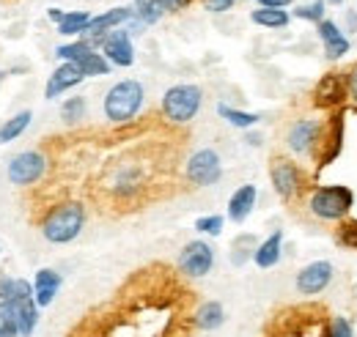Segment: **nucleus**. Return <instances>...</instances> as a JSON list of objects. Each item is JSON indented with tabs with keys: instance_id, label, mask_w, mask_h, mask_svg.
Returning <instances> with one entry per match:
<instances>
[{
	"instance_id": "obj_1",
	"label": "nucleus",
	"mask_w": 357,
	"mask_h": 337,
	"mask_svg": "<svg viewBox=\"0 0 357 337\" xmlns=\"http://www.w3.org/2000/svg\"><path fill=\"white\" fill-rule=\"evenodd\" d=\"M83 228H86V206L77 201L58 203L42 219V236L50 244H69L83 233Z\"/></svg>"
},
{
	"instance_id": "obj_2",
	"label": "nucleus",
	"mask_w": 357,
	"mask_h": 337,
	"mask_svg": "<svg viewBox=\"0 0 357 337\" xmlns=\"http://www.w3.org/2000/svg\"><path fill=\"white\" fill-rule=\"evenodd\" d=\"M355 209V189L347 184H321L313 187L308 211L321 222H344Z\"/></svg>"
},
{
	"instance_id": "obj_3",
	"label": "nucleus",
	"mask_w": 357,
	"mask_h": 337,
	"mask_svg": "<svg viewBox=\"0 0 357 337\" xmlns=\"http://www.w3.org/2000/svg\"><path fill=\"white\" fill-rule=\"evenodd\" d=\"M146 102V91L137 80H119L105 93V118L113 124H130Z\"/></svg>"
},
{
	"instance_id": "obj_4",
	"label": "nucleus",
	"mask_w": 357,
	"mask_h": 337,
	"mask_svg": "<svg viewBox=\"0 0 357 337\" xmlns=\"http://www.w3.org/2000/svg\"><path fill=\"white\" fill-rule=\"evenodd\" d=\"M204 104V91L192 83H178L162 96V116L171 124H190Z\"/></svg>"
},
{
	"instance_id": "obj_5",
	"label": "nucleus",
	"mask_w": 357,
	"mask_h": 337,
	"mask_svg": "<svg viewBox=\"0 0 357 337\" xmlns=\"http://www.w3.org/2000/svg\"><path fill=\"white\" fill-rule=\"evenodd\" d=\"M20 337H31L39 327V304L33 296V285L28 280H14V294L6 299Z\"/></svg>"
},
{
	"instance_id": "obj_6",
	"label": "nucleus",
	"mask_w": 357,
	"mask_h": 337,
	"mask_svg": "<svg viewBox=\"0 0 357 337\" xmlns=\"http://www.w3.org/2000/svg\"><path fill=\"white\" fill-rule=\"evenodd\" d=\"M269 181H272V189L278 192V198L286 201V203H291L303 192V187H305L303 170H300V165L294 159H289V157H275L272 159V165H269Z\"/></svg>"
},
{
	"instance_id": "obj_7",
	"label": "nucleus",
	"mask_w": 357,
	"mask_h": 337,
	"mask_svg": "<svg viewBox=\"0 0 357 337\" xmlns=\"http://www.w3.org/2000/svg\"><path fill=\"white\" fill-rule=\"evenodd\" d=\"M184 175L192 187H212L223 178V162H220V154L212 151V148H198L187 165H184Z\"/></svg>"
},
{
	"instance_id": "obj_8",
	"label": "nucleus",
	"mask_w": 357,
	"mask_h": 337,
	"mask_svg": "<svg viewBox=\"0 0 357 337\" xmlns=\"http://www.w3.org/2000/svg\"><path fill=\"white\" fill-rule=\"evenodd\" d=\"M321 134H324V121H319V118H297L286 132V146L297 157H313L319 151V146H321Z\"/></svg>"
},
{
	"instance_id": "obj_9",
	"label": "nucleus",
	"mask_w": 357,
	"mask_h": 337,
	"mask_svg": "<svg viewBox=\"0 0 357 337\" xmlns=\"http://www.w3.org/2000/svg\"><path fill=\"white\" fill-rule=\"evenodd\" d=\"M212 266H215V247L209 242L195 239V242L184 244V250L178 253V272L190 280L206 277L212 272Z\"/></svg>"
},
{
	"instance_id": "obj_10",
	"label": "nucleus",
	"mask_w": 357,
	"mask_h": 337,
	"mask_svg": "<svg viewBox=\"0 0 357 337\" xmlns=\"http://www.w3.org/2000/svg\"><path fill=\"white\" fill-rule=\"evenodd\" d=\"M349 102V91H347V77L344 72H327L316 88H313V104L319 110H344Z\"/></svg>"
},
{
	"instance_id": "obj_11",
	"label": "nucleus",
	"mask_w": 357,
	"mask_h": 337,
	"mask_svg": "<svg viewBox=\"0 0 357 337\" xmlns=\"http://www.w3.org/2000/svg\"><path fill=\"white\" fill-rule=\"evenodd\" d=\"M47 170V157L42 151H22L8 162V181L17 187L36 184Z\"/></svg>"
},
{
	"instance_id": "obj_12",
	"label": "nucleus",
	"mask_w": 357,
	"mask_h": 337,
	"mask_svg": "<svg viewBox=\"0 0 357 337\" xmlns=\"http://www.w3.org/2000/svg\"><path fill=\"white\" fill-rule=\"evenodd\" d=\"M135 17V11L130 6H116V8H107L105 14H99V17H91V25L89 31L83 33L86 36V42L96 49L99 44L105 42V36L107 33H113V31H119L121 25H127L130 19Z\"/></svg>"
},
{
	"instance_id": "obj_13",
	"label": "nucleus",
	"mask_w": 357,
	"mask_h": 337,
	"mask_svg": "<svg viewBox=\"0 0 357 337\" xmlns=\"http://www.w3.org/2000/svg\"><path fill=\"white\" fill-rule=\"evenodd\" d=\"M344 124H347V113L335 110L333 118L324 124V134H321V146H319V170L333 165L341 151H344Z\"/></svg>"
},
{
	"instance_id": "obj_14",
	"label": "nucleus",
	"mask_w": 357,
	"mask_h": 337,
	"mask_svg": "<svg viewBox=\"0 0 357 337\" xmlns=\"http://www.w3.org/2000/svg\"><path fill=\"white\" fill-rule=\"evenodd\" d=\"M333 277H335V266H333L330 260H313V263L303 266V269L297 272V280H294L297 294H303V296L321 294L324 288H330Z\"/></svg>"
},
{
	"instance_id": "obj_15",
	"label": "nucleus",
	"mask_w": 357,
	"mask_h": 337,
	"mask_svg": "<svg viewBox=\"0 0 357 337\" xmlns=\"http://www.w3.org/2000/svg\"><path fill=\"white\" fill-rule=\"evenodd\" d=\"M102 55L107 58L110 66H121V69H130L135 63V47H132V33L127 28H119L113 33L105 36V42L99 44Z\"/></svg>"
},
{
	"instance_id": "obj_16",
	"label": "nucleus",
	"mask_w": 357,
	"mask_h": 337,
	"mask_svg": "<svg viewBox=\"0 0 357 337\" xmlns=\"http://www.w3.org/2000/svg\"><path fill=\"white\" fill-rule=\"evenodd\" d=\"M316 31H319V39L324 44V58L327 61H341L349 49H352V42H349V36L341 31V25L335 22V19H321L319 25H316Z\"/></svg>"
},
{
	"instance_id": "obj_17",
	"label": "nucleus",
	"mask_w": 357,
	"mask_h": 337,
	"mask_svg": "<svg viewBox=\"0 0 357 337\" xmlns=\"http://www.w3.org/2000/svg\"><path fill=\"white\" fill-rule=\"evenodd\" d=\"M86 80L83 77V72L77 69V63H61L52 75H50V80L45 85V96L47 99H58L63 91H69V88H75V85H80Z\"/></svg>"
},
{
	"instance_id": "obj_18",
	"label": "nucleus",
	"mask_w": 357,
	"mask_h": 337,
	"mask_svg": "<svg viewBox=\"0 0 357 337\" xmlns=\"http://www.w3.org/2000/svg\"><path fill=\"white\" fill-rule=\"evenodd\" d=\"M259 201V189L256 184H242L239 189H234V195L228 198V219L231 222H245Z\"/></svg>"
},
{
	"instance_id": "obj_19",
	"label": "nucleus",
	"mask_w": 357,
	"mask_h": 337,
	"mask_svg": "<svg viewBox=\"0 0 357 337\" xmlns=\"http://www.w3.org/2000/svg\"><path fill=\"white\" fill-rule=\"evenodd\" d=\"M61 285H63V280H61V274H58L55 269H39V272H36V277H33V296H36L39 310H42V307H50V304L55 301Z\"/></svg>"
},
{
	"instance_id": "obj_20",
	"label": "nucleus",
	"mask_w": 357,
	"mask_h": 337,
	"mask_svg": "<svg viewBox=\"0 0 357 337\" xmlns=\"http://www.w3.org/2000/svg\"><path fill=\"white\" fill-rule=\"evenodd\" d=\"M225 324V307L220 301H204L198 304V310L192 313V327L201 332H215Z\"/></svg>"
},
{
	"instance_id": "obj_21",
	"label": "nucleus",
	"mask_w": 357,
	"mask_h": 337,
	"mask_svg": "<svg viewBox=\"0 0 357 337\" xmlns=\"http://www.w3.org/2000/svg\"><path fill=\"white\" fill-rule=\"evenodd\" d=\"M280 255H283V230H272L267 239L256 247L253 253V263L259 269H272L280 263Z\"/></svg>"
},
{
	"instance_id": "obj_22",
	"label": "nucleus",
	"mask_w": 357,
	"mask_h": 337,
	"mask_svg": "<svg viewBox=\"0 0 357 337\" xmlns=\"http://www.w3.org/2000/svg\"><path fill=\"white\" fill-rule=\"evenodd\" d=\"M250 19L267 31H280L291 22V14L286 8H253L250 11Z\"/></svg>"
},
{
	"instance_id": "obj_23",
	"label": "nucleus",
	"mask_w": 357,
	"mask_h": 337,
	"mask_svg": "<svg viewBox=\"0 0 357 337\" xmlns=\"http://www.w3.org/2000/svg\"><path fill=\"white\" fill-rule=\"evenodd\" d=\"M91 25V14L89 11H66L61 25H58V33L61 36H83Z\"/></svg>"
},
{
	"instance_id": "obj_24",
	"label": "nucleus",
	"mask_w": 357,
	"mask_h": 337,
	"mask_svg": "<svg viewBox=\"0 0 357 337\" xmlns=\"http://www.w3.org/2000/svg\"><path fill=\"white\" fill-rule=\"evenodd\" d=\"M77 69L83 72V77H105V75H110V63H107V58L102 55V52H96V49H91L89 55H83L80 61H77Z\"/></svg>"
},
{
	"instance_id": "obj_25",
	"label": "nucleus",
	"mask_w": 357,
	"mask_h": 337,
	"mask_svg": "<svg viewBox=\"0 0 357 337\" xmlns=\"http://www.w3.org/2000/svg\"><path fill=\"white\" fill-rule=\"evenodd\" d=\"M218 116L223 118L225 124L236 129H253L261 118L256 113H245V110H236V107H228V104H218Z\"/></svg>"
},
{
	"instance_id": "obj_26",
	"label": "nucleus",
	"mask_w": 357,
	"mask_h": 337,
	"mask_svg": "<svg viewBox=\"0 0 357 337\" xmlns=\"http://www.w3.org/2000/svg\"><path fill=\"white\" fill-rule=\"evenodd\" d=\"M132 11H135V19L140 25H157L162 19V14H165V8H162L160 0H135Z\"/></svg>"
},
{
	"instance_id": "obj_27",
	"label": "nucleus",
	"mask_w": 357,
	"mask_h": 337,
	"mask_svg": "<svg viewBox=\"0 0 357 337\" xmlns=\"http://www.w3.org/2000/svg\"><path fill=\"white\" fill-rule=\"evenodd\" d=\"M31 118H33L31 110H22V113H17L14 118H8V121L0 127V143H11V140H17L25 129L31 127Z\"/></svg>"
},
{
	"instance_id": "obj_28",
	"label": "nucleus",
	"mask_w": 357,
	"mask_h": 337,
	"mask_svg": "<svg viewBox=\"0 0 357 337\" xmlns=\"http://www.w3.org/2000/svg\"><path fill=\"white\" fill-rule=\"evenodd\" d=\"M256 239L250 236V233H245V236H239L236 242H234V247H231V263L234 266H245L250 258H253V253H256Z\"/></svg>"
},
{
	"instance_id": "obj_29",
	"label": "nucleus",
	"mask_w": 357,
	"mask_h": 337,
	"mask_svg": "<svg viewBox=\"0 0 357 337\" xmlns=\"http://www.w3.org/2000/svg\"><path fill=\"white\" fill-rule=\"evenodd\" d=\"M91 49H93V47H91V44L86 42V39H80V42L61 44V47L55 49V55H58V58H61L63 63H77V61H80L83 55H89Z\"/></svg>"
},
{
	"instance_id": "obj_30",
	"label": "nucleus",
	"mask_w": 357,
	"mask_h": 337,
	"mask_svg": "<svg viewBox=\"0 0 357 337\" xmlns=\"http://www.w3.org/2000/svg\"><path fill=\"white\" fill-rule=\"evenodd\" d=\"M61 118H63L66 124H77V121H83V118H86V99H83V96H72V99H66V102L61 104Z\"/></svg>"
},
{
	"instance_id": "obj_31",
	"label": "nucleus",
	"mask_w": 357,
	"mask_h": 337,
	"mask_svg": "<svg viewBox=\"0 0 357 337\" xmlns=\"http://www.w3.org/2000/svg\"><path fill=\"white\" fill-rule=\"evenodd\" d=\"M324 8H327V0H313V3H305V6L294 8V17L303 19V22L319 25V22L324 19Z\"/></svg>"
},
{
	"instance_id": "obj_32",
	"label": "nucleus",
	"mask_w": 357,
	"mask_h": 337,
	"mask_svg": "<svg viewBox=\"0 0 357 337\" xmlns=\"http://www.w3.org/2000/svg\"><path fill=\"white\" fill-rule=\"evenodd\" d=\"M335 242H338V247H344V250H357V219H344L341 222V228L335 230Z\"/></svg>"
},
{
	"instance_id": "obj_33",
	"label": "nucleus",
	"mask_w": 357,
	"mask_h": 337,
	"mask_svg": "<svg viewBox=\"0 0 357 337\" xmlns=\"http://www.w3.org/2000/svg\"><path fill=\"white\" fill-rule=\"evenodd\" d=\"M321 337H355V327H352L349 318H344V315H333V318L327 321V327H324Z\"/></svg>"
},
{
	"instance_id": "obj_34",
	"label": "nucleus",
	"mask_w": 357,
	"mask_h": 337,
	"mask_svg": "<svg viewBox=\"0 0 357 337\" xmlns=\"http://www.w3.org/2000/svg\"><path fill=\"white\" fill-rule=\"evenodd\" d=\"M225 219L220 214H209V217H198L195 219V230L198 233H206V236H220L223 233Z\"/></svg>"
},
{
	"instance_id": "obj_35",
	"label": "nucleus",
	"mask_w": 357,
	"mask_h": 337,
	"mask_svg": "<svg viewBox=\"0 0 357 337\" xmlns=\"http://www.w3.org/2000/svg\"><path fill=\"white\" fill-rule=\"evenodd\" d=\"M0 337H20L17 324H14V315H11V310H8L6 301H0Z\"/></svg>"
},
{
	"instance_id": "obj_36",
	"label": "nucleus",
	"mask_w": 357,
	"mask_h": 337,
	"mask_svg": "<svg viewBox=\"0 0 357 337\" xmlns=\"http://www.w3.org/2000/svg\"><path fill=\"white\" fill-rule=\"evenodd\" d=\"M347 77V91H349V102L352 104H357V63L344 75Z\"/></svg>"
},
{
	"instance_id": "obj_37",
	"label": "nucleus",
	"mask_w": 357,
	"mask_h": 337,
	"mask_svg": "<svg viewBox=\"0 0 357 337\" xmlns=\"http://www.w3.org/2000/svg\"><path fill=\"white\" fill-rule=\"evenodd\" d=\"M234 3H236V0H204L206 11H212V14H223L228 8H234Z\"/></svg>"
},
{
	"instance_id": "obj_38",
	"label": "nucleus",
	"mask_w": 357,
	"mask_h": 337,
	"mask_svg": "<svg viewBox=\"0 0 357 337\" xmlns=\"http://www.w3.org/2000/svg\"><path fill=\"white\" fill-rule=\"evenodd\" d=\"M11 294H14V280L3 274V277H0V301H6Z\"/></svg>"
},
{
	"instance_id": "obj_39",
	"label": "nucleus",
	"mask_w": 357,
	"mask_h": 337,
	"mask_svg": "<svg viewBox=\"0 0 357 337\" xmlns=\"http://www.w3.org/2000/svg\"><path fill=\"white\" fill-rule=\"evenodd\" d=\"M259 8H289L294 0H256Z\"/></svg>"
},
{
	"instance_id": "obj_40",
	"label": "nucleus",
	"mask_w": 357,
	"mask_h": 337,
	"mask_svg": "<svg viewBox=\"0 0 357 337\" xmlns=\"http://www.w3.org/2000/svg\"><path fill=\"white\" fill-rule=\"evenodd\" d=\"M160 3H162L165 11H181V8H187L192 0H160Z\"/></svg>"
},
{
	"instance_id": "obj_41",
	"label": "nucleus",
	"mask_w": 357,
	"mask_h": 337,
	"mask_svg": "<svg viewBox=\"0 0 357 337\" xmlns=\"http://www.w3.org/2000/svg\"><path fill=\"white\" fill-rule=\"evenodd\" d=\"M63 14H66V11H58V8H50V11H47V17H50L52 22H58V25H61V19H63Z\"/></svg>"
},
{
	"instance_id": "obj_42",
	"label": "nucleus",
	"mask_w": 357,
	"mask_h": 337,
	"mask_svg": "<svg viewBox=\"0 0 357 337\" xmlns=\"http://www.w3.org/2000/svg\"><path fill=\"white\" fill-rule=\"evenodd\" d=\"M347 22H349V28H352L349 33H357V14L355 11H347Z\"/></svg>"
},
{
	"instance_id": "obj_43",
	"label": "nucleus",
	"mask_w": 357,
	"mask_h": 337,
	"mask_svg": "<svg viewBox=\"0 0 357 337\" xmlns=\"http://www.w3.org/2000/svg\"><path fill=\"white\" fill-rule=\"evenodd\" d=\"M248 143L250 146H261V134H248Z\"/></svg>"
},
{
	"instance_id": "obj_44",
	"label": "nucleus",
	"mask_w": 357,
	"mask_h": 337,
	"mask_svg": "<svg viewBox=\"0 0 357 337\" xmlns=\"http://www.w3.org/2000/svg\"><path fill=\"white\" fill-rule=\"evenodd\" d=\"M330 3H333V6H341V3H344V0H330Z\"/></svg>"
}]
</instances>
